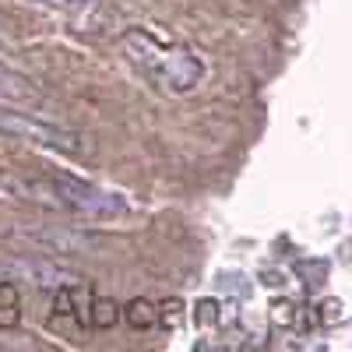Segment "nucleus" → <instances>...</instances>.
Masks as SVG:
<instances>
[{
  "instance_id": "1",
  "label": "nucleus",
  "mask_w": 352,
  "mask_h": 352,
  "mask_svg": "<svg viewBox=\"0 0 352 352\" xmlns=\"http://www.w3.org/2000/svg\"><path fill=\"white\" fill-rule=\"evenodd\" d=\"M120 50L141 71V78L152 81L166 96H187L204 78V60L190 43L159 39L155 32H148V28H141V25L124 28Z\"/></svg>"
},
{
  "instance_id": "2",
  "label": "nucleus",
  "mask_w": 352,
  "mask_h": 352,
  "mask_svg": "<svg viewBox=\"0 0 352 352\" xmlns=\"http://www.w3.org/2000/svg\"><path fill=\"white\" fill-rule=\"evenodd\" d=\"M25 194L32 201H46L53 208H67V212L85 215V219H124L127 215V201L120 194H109V190H102L96 184H85L67 173L25 184Z\"/></svg>"
},
{
  "instance_id": "3",
  "label": "nucleus",
  "mask_w": 352,
  "mask_h": 352,
  "mask_svg": "<svg viewBox=\"0 0 352 352\" xmlns=\"http://www.w3.org/2000/svg\"><path fill=\"white\" fill-rule=\"evenodd\" d=\"M0 134L18 138V141H32L39 148H53V152H64V155H78L81 152V134L67 131V127H56L46 124L32 113H14L0 106Z\"/></svg>"
},
{
  "instance_id": "4",
  "label": "nucleus",
  "mask_w": 352,
  "mask_h": 352,
  "mask_svg": "<svg viewBox=\"0 0 352 352\" xmlns=\"http://www.w3.org/2000/svg\"><path fill=\"white\" fill-rule=\"evenodd\" d=\"M0 282H32L43 289H60V285H81V278L53 261L39 257H11L0 254Z\"/></svg>"
},
{
  "instance_id": "5",
  "label": "nucleus",
  "mask_w": 352,
  "mask_h": 352,
  "mask_svg": "<svg viewBox=\"0 0 352 352\" xmlns=\"http://www.w3.org/2000/svg\"><path fill=\"white\" fill-rule=\"evenodd\" d=\"M14 236L21 240H32V243H46L56 254H71V250H85V247H96L99 240L92 232H74V229H56V226H43V229H14Z\"/></svg>"
},
{
  "instance_id": "6",
  "label": "nucleus",
  "mask_w": 352,
  "mask_h": 352,
  "mask_svg": "<svg viewBox=\"0 0 352 352\" xmlns=\"http://www.w3.org/2000/svg\"><path fill=\"white\" fill-rule=\"evenodd\" d=\"M43 4L60 8V11L78 25V32H96V18H88V11H99V8H102L99 0H43Z\"/></svg>"
},
{
  "instance_id": "7",
  "label": "nucleus",
  "mask_w": 352,
  "mask_h": 352,
  "mask_svg": "<svg viewBox=\"0 0 352 352\" xmlns=\"http://www.w3.org/2000/svg\"><path fill=\"white\" fill-rule=\"evenodd\" d=\"M0 96L4 99H36V88L25 74H18L11 67H0Z\"/></svg>"
},
{
  "instance_id": "8",
  "label": "nucleus",
  "mask_w": 352,
  "mask_h": 352,
  "mask_svg": "<svg viewBox=\"0 0 352 352\" xmlns=\"http://www.w3.org/2000/svg\"><path fill=\"white\" fill-rule=\"evenodd\" d=\"M18 320V289L14 282H0V328H14Z\"/></svg>"
},
{
  "instance_id": "9",
  "label": "nucleus",
  "mask_w": 352,
  "mask_h": 352,
  "mask_svg": "<svg viewBox=\"0 0 352 352\" xmlns=\"http://www.w3.org/2000/svg\"><path fill=\"white\" fill-rule=\"evenodd\" d=\"M85 320L92 328H113L116 320H120V307H116L113 300H92V310L85 314Z\"/></svg>"
},
{
  "instance_id": "10",
  "label": "nucleus",
  "mask_w": 352,
  "mask_h": 352,
  "mask_svg": "<svg viewBox=\"0 0 352 352\" xmlns=\"http://www.w3.org/2000/svg\"><path fill=\"white\" fill-rule=\"evenodd\" d=\"M124 317H127L131 328H152L159 314H155V307H152L148 300H134V303L124 307Z\"/></svg>"
},
{
  "instance_id": "11",
  "label": "nucleus",
  "mask_w": 352,
  "mask_h": 352,
  "mask_svg": "<svg viewBox=\"0 0 352 352\" xmlns=\"http://www.w3.org/2000/svg\"><path fill=\"white\" fill-rule=\"evenodd\" d=\"M296 272L303 275V285H307V289H320V285L328 282V264H324V261H314V264H310V261H300Z\"/></svg>"
},
{
  "instance_id": "12",
  "label": "nucleus",
  "mask_w": 352,
  "mask_h": 352,
  "mask_svg": "<svg viewBox=\"0 0 352 352\" xmlns=\"http://www.w3.org/2000/svg\"><path fill=\"white\" fill-rule=\"evenodd\" d=\"M194 320H197V324H215V320H219V303L215 300H201L194 307Z\"/></svg>"
},
{
  "instance_id": "13",
  "label": "nucleus",
  "mask_w": 352,
  "mask_h": 352,
  "mask_svg": "<svg viewBox=\"0 0 352 352\" xmlns=\"http://www.w3.org/2000/svg\"><path fill=\"white\" fill-rule=\"evenodd\" d=\"M338 317H342V303H338V300H328V303H324V320L331 324V320H338Z\"/></svg>"
},
{
  "instance_id": "14",
  "label": "nucleus",
  "mask_w": 352,
  "mask_h": 352,
  "mask_svg": "<svg viewBox=\"0 0 352 352\" xmlns=\"http://www.w3.org/2000/svg\"><path fill=\"white\" fill-rule=\"evenodd\" d=\"M0 39H4V25H0Z\"/></svg>"
}]
</instances>
